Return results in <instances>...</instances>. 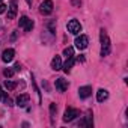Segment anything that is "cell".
Wrapping results in <instances>:
<instances>
[{
  "mask_svg": "<svg viewBox=\"0 0 128 128\" xmlns=\"http://www.w3.org/2000/svg\"><path fill=\"white\" fill-rule=\"evenodd\" d=\"M6 8H8V6H6L5 3H0V14H3V12L6 11Z\"/></svg>",
  "mask_w": 128,
  "mask_h": 128,
  "instance_id": "21",
  "label": "cell"
},
{
  "mask_svg": "<svg viewBox=\"0 0 128 128\" xmlns=\"http://www.w3.org/2000/svg\"><path fill=\"white\" fill-rule=\"evenodd\" d=\"M51 68H53L54 71H59V70H62V59H60V56H56V57H53V60H51Z\"/></svg>",
  "mask_w": 128,
  "mask_h": 128,
  "instance_id": "13",
  "label": "cell"
},
{
  "mask_svg": "<svg viewBox=\"0 0 128 128\" xmlns=\"http://www.w3.org/2000/svg\"><path fill=\"white\" fill-rule=\"evenodd\" d=\"M18 26H20V27H23V29H24V32H30V30L33 29L35 23H33L30 18H27L26 15H23V17L20 18V21H18Z\"/></svg>",
  "mask_w": 128,
  "mask_h": 128,
  "instance_id": "3",
  "label": "cell"
},
{
  "mask_svg": "<svg viewBox=\"0 0 128 128\" xmlns=\"http://www.w3.org/2000/svg\"><path fill=\"white\" fill-rule=\"evenodd\" d=\"M14 56H15L14 48H6V50L3 51V54H2V60H3V62H6V63H9V62H12Z\"/></svg>",
  "mask_w": 128,
  "mask_h": 128,
  "instance_id": "8",
  "label": "cell"
},
{
  "mask_svg": "<svg viewBox=\"0 0 128 128\" xmlns=\"http://www.w3.org/2000/svg\"><path fill=\"white\" fill-rule=\"evenodd\" d=\"M56 113H57V106H56V104L53 102V104H50V114H51V120L54 119Z\"/></svg>",
  "mask_w": 128,
  "mask_h": 128,
  "instance_id": "17",
  "label": "cell"
},
{
  "mask_svg": "<svg viewBox=\"0 0 128 128\" xmlns=\"http://www.w3.org/2000/svg\"><path fill=\"white\" fill-rule=\"evenodd\" d=\"M68 30H70V33H72V35H78V33L82 32V24H80V21L71 20V21L68 23Z\"/></svg>",
  "mask_w": 128,
  "mask_h": 128,
  "instance_id": "5",
  "label": "cell"
},
{
  "mask_svg": "<svg viewBox=\"0 0 128 128\" xmlns=\"http://www.w3.org/2000/svg\"><path fill=\"white\" fill-rule=\"evenodd\" d=\"M5 102H6V106H9V107H11V106H14V104H12V100H11V98H8V96H5Z\"/></svg>",
  "mask_w": 128,
  "mask_h": 128,
  "instance_id": "22",
  "label": "cell"
},
{
  "mask_svg": "<svg viewBox=\"0 0 128 128\" xmlns=\"http://www.w3.org/2000/svg\"><path fill=\"white\" fill-rule=\"evenodd\" d=\"M63 54H65L66 57H71V56H74V48H72V47H66L65 50H63Z\"/></svg>",
  "mask_w": 128,
  "mask_h": 128,
  "instance_id": "18",
  "label": "cell"
},
{
  "mask_svg": "<svg viewBox=\"0 0 128 128\" xmlns=\"http://www.w3.org/2000/svg\"><path fill=\"white\" fill-rule=\"evenodd\" d=\"M54 84H56V89H57L59 92H65V90L68 89V86H70L68 82H66V80H63V78H57Z\"/></svg>",
  "mask_w": 128,
  "mask_h": 128,
  "instance_id": "9",
  "label": "cell"
},
{
  "mask_svg": "<svg viewBox=\"0 0 128 128\" xmlns=\"http://www.w3.org/2000/svg\"><path fill=\"white\" fill-rule=\"evenodd\" d=\"M17 11H18V5L15 0H12L9 5V9H8V20H14L17 17Z\"/></svg>",
  "mask_w": 128,
  "mask_h": 128,
  "instance_id": "7",
  "label": "cell"
},
{
  "mask_svg": "<svg viewBox=\"0 0 128 128\" xmlns=\"http://www.w3.org/2000/svg\"><path fill=\"white\" fill-rule=\"evenodd\" d=\"M77 116H78V110L77 108H72V107H68L65 110V113H63V122H71Z\"/></svg>",
  "mask_w": 128,
  "mask_h": 128,
  "instance_id": "2",
  "label": "cell"
},
{
  "mask_svg": "<svg viewBox=\"0 0 128 128\" xmlns=\"http://www.w3.org/2000/svg\"><path fill=\"white\" fill-rule=\"evenodd\" d=\"M3 76H5L6 78H9V77H12V76H14V70H11V68H6V70L3 71Z\"/></svg>",
  "mask_w": 128,
  "mask_h": 128,
  "instance_id": "19",
  "label": "cell"
},
{
  "mask_svg": "<svg viewBox=\"0 0 128 128\" xmlns=\"http://www.w3.org/2000/svg\"><path fill=\"white\" fill-rule=\"evenodd\" d=\"M29 100H30V96H29L27 94L18 95V96H17V106H20V107H24V106L29 102Z\"/></svg>",
  "mask_w": 128,
  "mask_h": 128,
  "instance_id": "12",
  "label": "cell"
},
{
  "mask_svg": "<svg viewBox=\"0 0 128 128\" xmlns=\"http://www.w3.org/2000/svg\"><path fill=\"white\" fill-rule=\"evenodd\" d=\"M0 2H2V0H0Z\"/></svg>",
  "mask_w": 128,
  "mask_h": 128,
  "instance_id": "25",
  "label": "cell"
},
{
  "mask_svg": "<svg viewBox=\"0 0 128 128\" xmlns=\"http://www.w3.org/2000/svg\"><path fill=\"white\" fill-rule=\"evenodd\" d=\"M5 96H6V92H3L2 86H0V101H2V100H5Z\"/></svg>",
  "mask_w": 128,
  "mask_h": 128,
  "instance_id": "20",
  "label": "cell"
},
{
  "mask_svg": "<svg viewBox=\"0 0 128 128\" xmlns=\"http://www.w3.org/2000/svg\"><path fill=\"white\" fill-rule=\"evenodd\" d=\"M100 41H101V56L106 57L110 54V39L104 29H101V32H100Z\"/></svg>",
  "mask_w": 128,
  "mask_h": 128,
  "instance_id": "1",
  "label": "cell"
},
{
  "mask_svg": "<svg viewBox=\"0 0 128 128\" xmlns=\"http://www.w3.org/2000/svg\"><path fill=\"white\" fill-rule=\"evenodd\" d=\"M80 125H82V126H92V125H94V120H92L90 113H88V116H84V120H82Z\"/></svg>",
  "mask_w": 128,
  "mask_h": 128,
  "instance_id": "15",
  "label": "cell"
},
{
  "mask_svg": "<svg viewBox=\"0 0 128 128\" xmlns=\"http://www.w3.org/2000/svg\"><path fill=\"white\" fill-rule=\"evenodd\" d=\"M78 95H80V98H88V96H90V95H92V88H90V86H83V88H80V89H78Z\"/></svg>",
  "mask_w": 128,
  "mask_h": 128,
  "instance_id": "11",
  "label": "cell"
},
{
  "mask_svg": "<svg viewBox=\"0 0 128 128\" xmlns=\"http://www.w3.org/2000/svg\"><path fill=\"white\" fill-rule=\"evenodd\" d=\"M14 70H15V71H20V70H21V65H20V63H15V66H14Z\"/></svg>",
  "mask_w": 128,
  "mask_h": 128,
  "instance_id": "23",
  "label": "cell"
},
{
  "mask_svg": "<svg viewBox=\"0 0 128 128\" xmlns=\"http://www.w3.org/2000/svg\"><path fill=\"white\" fill-rule=\"evenodd\" d=\"M76 47L78 48V50H84L86 47H88V44H89V38L86 36V35H80V36H77L76 38Z\"/></svg>",
  "mask_w": 128,
  "mask_h": 128,
  "instance_id": "6",
  "label": "cell"
},
{
  "mask_svg": "<svg viewBox=\"0 0 128 128\" xmlns=\"http://www.w3.org/2000/svg\"><path fill=\"white\" fill-rule=\"evenodd\" d=\"M5 88H6L8 90H14V89L17 88V84H15L14 82H11V80H5Z\"/></svg>",
  "mask_w": 128,
  "mask_h": 128,
  "instance_id": "16",
  "label": "cell"
},
{
  "mask_svg": "<svg viewBox=\"0 0 128 128\" xmlns=\"http://www.w3.org/2000/svg\"><path fill=\"white\" fill-rule=\"evenodd\" d=\"M108 98V92L106 90V89H100L98 92H96V100H98V102H102V101H106Z\"/></svg>",
  "mask_w": 128,
  "mask_h": 128,
  "instance_id": "14",
  "label": "cell"
},
{
  "mask_svg": "<svg viewBox=\"0 0 128 128\" xmlns=\"http://www.w3.org/2000/svg\"><path fill=\"white\" fill-rule=\"evenodd\" d=\"M26 2H27V5H32V0H26Z\"/></svg>",
  "mask_w": 128,
  "mask_h": 128,
  "instance_id": "24",
  "label": "cell"
},
{
  "mask_svg": "<svg viewBox=\"0 0 128 128\" xmlns=\"http://www.w3.org/2000/svg\"><path fill=\"white\" fill-rule=\"evenodd\" d=\"M53 8H54V5H53L51 0H44V2L41 3V6H39V11H41V14L48 15V14L53 12Z\"/></svg>",
  "mask_w": 128,
  "mask_h": 128,
  "instance_id": "4",
  "label": "cell"
},
{
  "mask_svg": "<svg viewBox=\"0 0 128 128\" xmlns=\"http://www.w3.org/2000/svg\"><path fill=\"white\" fill-rule=\"evenodd\" d=\"M76 63V57L74 56H71V57H66V62L62 65V68H63V71H65L66 74L71 71V68H72V65Z\"/></svg>",
  "mask_w": 128,
  "mask_h": 128,
  "instance_id": "10",
  "label": "cell"
}]
</instances>
